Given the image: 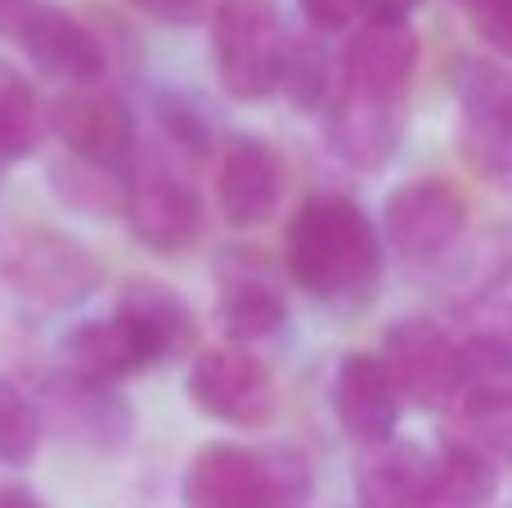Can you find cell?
<instances>
[{
	"instance_id": "19",
	"label": "cell",
	"mask_w": 512,
	"mask_h": 508,
	"mask_svg": "<svg viewBox=\"0 0 512 508\" xmlns=\"http://www.w3.org/2000/svg\"><path fill=\"white\" fill-rule=\"evenodd\" d=\"M499 495V464L477 441L450 432L445 450L436 455V482L427 508H490Z\"/></svg>"
},
{
	"instance_id": "7",
	"label": "cell",
	"mask_w": 512,
	"mask_h": 508,
	"mask_svg": "<svg viewBox=\"0 0 512 508\" xmlns=\"http://www.w3.org/2000/svg\"><path fill=\"white\" fill-rule=\"evenodd\" d=\"M468 230V198L441 176H414L382 203V239L405 261H436Z\"/></svg>"
},
{
	"instance_id": "21",
	"label": "cell",
	"mask_w": 512,
	"mask_h": 508,
	"mask_svg": "<svg viewBox=\"0 0 512 508\" xmlns=\"http://www.w3.org/2000/svg\"><path fill=\"white\" fill-rule=\"evenodd\" d=\"M50 410L59 419V428H68L72 437L95 441V446H113L126 437V405L108 392L104 383H86V378H68L63 387H54Z\"/></svg>"
},
{
	"instance_id": "31",
	"label": "cell",
	"mask_w": 512,
	"mask_h": 508,
	"mask_svg": "<svg viewBox=\"0 0 512 508\" xmlns=\"http://www.w3.org/2000/svg\"><path fill=\"white\" fill-rule=\"evenodd\" d=\"M423 0H364V18L369 23H409V14Z\"/></svg>"
},
{
	"instance_id": "23",
	"label": "cell",
	"mask_w": 512,
	"mask_h": 508,
	"mask_svg": "<svg viewBox=\"0 0 512 508\" xmlns=\"http://www.w3.org/2000/svg\"><path fill=\"white\" fill-rule=\"evenodd\" d=\"M41 99H36L32 81L14 68V63L0 59V167L27 158L41 140Z\"/></svg>"
},
{
	"instance_id": "29",
	"label": "cell",
	"mask_w": 512,
	"mask_h": 508,
	"mask_svg": "<svg viewBox=\"0 0 512 508\" xmlns=\"http://www.w3.org/2000/svg\"><path fill=\"white\" fill-rule=\"evenodd\" d=\"M297 5L315 32H342L355 18L364 23V0H297Z\"/></svg>"
},
{
	"instance_id": "26",
	"label": "cell",
	"mask_w": 512,
	"mask_h": 508,
	"mask_svg": "<svg viewBox=\"0 0 512 508\" xmlns=\"http://www.w3.org/2000/svg\"><path fill=\"white\" fill-rule=\"evenodd\" d=\"M41 450V414L27 401V392L9 378H0V464L27 468Z\"/></svg>"
},
{
	"instance_id": "8",
	"label": "cell",
	"mask_w": 512,
	"mask_h": 508,
	"mask_svg": "<svg viewBox=\"0 0 512 508\" xmlns=\"http://www.w3.org/2000/svg\"><path fill=\"white\" fill-rule=\"evenodd\" d=\"M5 279L27 302L45 306V311H63V306H77L81 297L95 293L99 261L90 257L86 243L59 230H18L5 252Z\"/></svg>"
},
{
	"instance_id": "20",
	"label": "cell",
	"mask_w": 512,
	"mask_h": 508,
	"mask_svg": "<svg viewBox=\"0 0 512 508\" xmlns=\"http://www.w3.org/2000/svg\"><path fill=\"white\" fill-rule=\"evenodd\" d=\"M117 311H126L131 320L144 324V333L158 342L162 360L189 351V342H194V333H198V320H194V311H189V302L176 288L158 284V279H131L122 302H117Z\"/></svg>"
},
{
	"instance_id": "12",
	"label": "cell",
	"mask_w": 512,
	"mask_h": 508,
	"mask_svg": "<svg viewBox=\"0 0 512 508\" xmlns=\"http://www.w3.org/2000/svg\"><path fill=\"white\" fill-rule=\"evenodd\" d=\"M23 45V54L54 81H68V86H99L108 68V50L77 14L59 5H36L27 14V23L14 36Z\"/></svg>"
},
{
	"instance_id": "11",
	"label": "cell",
	"mask_w": 512,
	"mask_h": 508,
	"mask_svg": "<svg viewBox=\"0 0 512 508\" xmlns=\"http://www.w3.org/2000/svg\"><path fill=\"white\" fill-rule=\"evenodd\" d=\"M418 32L409 23H355L337 59V90L378 104H405L418 72Z\"/></svg>"
},
{
	"instance_id": "16",
	"label": "cell",
	"mask_w": 512,
	"mask_h": 508,
	"mask_svg": "<svg viewBox=\"0 0 512 508\" xmlns=\"http://www.w3.org/2000/svg\"><path fill=\"white\" fill-rule=\"evenodd\" d=\"M400 135H405V104H378V99L333 90V99H328V144L346 167H387Z\"/></svg>"
},
{
	"instance_id": "28",
	"label": "cell",
	"mask_w": 512,
	"mask_h": 508,
	"mask_svg": "<svg viewBox=\"0 0 512 508\" xmlns=\"http://www.w3.org/2000/svg\"><path fill=\"white\" fill-rule=\"evenodd\" d=\"M472 18L477 36L512 59V0H454Z\"/></svg>"
},
{
	"instance_id": "10",
	"label": "cell",
	"mask_w": 512,
	"mask_h": 508,
	"mask_svg": "<svg viewBox=\"0 0 512 508\" xmlns=\"http://www.w3.org/2000/svg\"><path fill=\"white\" fill-rule=\"evenodd\" d=\"M50 131L63 140V149L81 162H95L108 171L131 176L135 162V117L113 90L104 86H72L54 99Z\"/></svg>"
},
{
	"instance_id": "5",
	"label": "cell",
	"mask_w": 512,
	"mask_h": 508,
	"mask_svg": "<svg viewBox=\"0 0 512 508\" xmlns=\"http://www.w3.org/2000/svg\"><path fill=\"white\" fill-rule=\"evenodd\" d=\"M126 221L131 234L144 248L162 252V257H180L198 243L203 234V198L198 189L180 176L171 162H162L158 153H144L140 162H131L126 176Z\"/></svg>"
},
{
	"instance_id": "3",
	"label": "cell",
	"mask_w": 512,
	"mask_h": 508,
	"mask_svg": "<svg viewBox=\"0 0 512 508\" xmlns=\"http://www.w3.org/2000/svg\"><path fill=\"white\" fill-rule=\"evenodd\" d=\"M288 27L274 0H221L212 14V54L225 95L256 104L279 90Z\"/></svg>"
},
{
	"instance_id": "27",
	"label": "cell",
	"mask_w": 512,
	"mask_h": 508,
	"mask_svg": "<svg viewBox=\"0 0 512 508\" xmlns=\"http://www.w3.org/2000/svg\"><path fill=\"white\" fill-rule=\"evenodd\" d=\"M468 320H472V333H490V338H504L512 342V257L504 261L495 279L477 288L468 306Z\"/></svg>"
},
{
	"instance_id": "14",
	"label": "cell",
	"mask_w": 512,
	"mask_h": 508,
	"mask_svg": "<svg viewBox=\"0 0 512 508\" xmlns=\"http://www.w3.org/2000/svg\"><path fill=\"white\" fill-rule=\"evenodd\" d=\"M63 360H68L72 378H86V383H122V378L153 369L162 360L158 342L144 333L140 320H131L126 311H113L108 320H90L77 333H68L63 342Z\"/></svg>"
},
{
	"instance_id": "1",
	"label": "cell",
	"mask_w": 512,
	"mask_h": 508,
	"mask_svg": "<svg viewBox=\"0 0 512 508\" xmlns=\"http://www.w3.org/2000/svg\"><path fill=\"white\" fill-rule=\"evenodd\" d=\"M283 261L297 288L319 302L369 297L382 275V234L355 198L315 194L297 207L283 239Z\"/></svg>"
},
{
	"instance_id": "24",
	"label": "cell",
	"mask_w": 512,
	"mask_h": 508,
	"mask_svg": "<svg viewBox=\"0 0 512 508\" xmlns=\"http://www.w3.org/2000/svg\"><path fill=\"white\" fill-rule=\"evenodd\" d=\"M288 320V306L274 293L265 279H234L221 297V324L234 338V347H248V342L274 338Z\"/></svg>"
},
{
	"instance_id": "2",
	"label": "cell",
	"mask_w": 512,
	"mask_h": 508,
	"mask_svg": "<svg viewBox=\"0 0 512 508\" xmlns=\"http://www.w3.org/2000/svg\"><path fill=\"white\" fill-rule=\"evenodd\" d=\"M310 500V464L288 446L198 450L185 473V508H301Z\"/></svg>"
},
{
	"instance_id": "33",
	"label": "cell",
	"mask_w": 512,
	"mask_h": 508,
	"mask_svg": "<svg viewBox=\"0 0 512 508\" xmlns=\"http://www.w3.org/2000/svg\"><path fill=\"white\" fill-rule=\"evenodd\" d=\"M0 508H41V500L32 491H23V486L0 482Z\"/></svg>"
},
{
	"instance_id": "32",
	"label": "cell",
	"mask_w": 512,
	"mask_h": 508,
	"mask_svg": "<svg viewBox=\"0 0 512 508\" xmlns=\"http://www.w3.org/2000/svg\"><path fill=\"white\" fill-rule=\"evenodd\" d=\"M41 0H0V36H18V27L27 23V14Z\"/></svg>"
},
{
	"instance_id": "17",
	"label": "cell",
	"mask_w": 512,
	"mask_h": 508,
	"mask_svg": "<svg viewBox=\"0 0 512 508\" xmlns=\"http://www.w3.org/2000/svg\"><path fill=\"white\" fill-rule=\"evenodd\" d=\"M436 482V459L423 446L387 441L360 455L355 468V504L360 508H427Z\"/></svg>"
},
{
	"instance_id": "25",
	"label": "cell",
	"mask_w": 512,
	"mask_h": 508,
	"mask_svg": "<svg viewBox=\"0 0 512 508\" xmlns=\"http://www.w3.org/2000/svg\"><path fill=\"white\" fill-rule=\"evenodd\" d=\"M54 189L77 212H126V171L95 167L72 153L54 162Z\"/></svg>"
},
{
	"instance_id": "4",
	"label": "cell",
	"mask_w": 512,
	"mask_h": 508,
	"mask_svg": "<svg viewBox=\"0 0 512 508\" xmlns=\"http://www.w3.org/2000/svg\"><path fill=\"white\" fill-rule=\"evenodd\" d=\"M459 153L490 189L512 194V72L495 59H463L454 68Z\"/></svg>"
},
{
	"instance_id": "30",
	"label": "cell",
	"mask_w": 512,
	"mask_h": 508,
	"mask_svg": "<svg viewBox=\"0 0 512 508\" xmlns=\"http://www.w3.org/2000/svg\"><path fill=\"white\" fill-rule=\"evenodd\" d=\"M131 9H140V14H149L153 23H167V27H189L203 18L207 0H126Z\"/></svg>"
},
{
	"instance_id": "9",
	"label": "cell",
	"mask_w": 512,
	"mask_h": 508,
	"mask_svg": "<svg viewBox=\"0 0 512 508\" xmlns=\"http://www.w3.org/2000/svg\"><path fill=\"white\" fill-rule=\"evenodd\" d=\"M189 401L216 423L230 428H265L279 410L274 378L248 347H212L198 351L189 369Z\"/></svg>"
},
{
	"instance_id": "18",
	"label": "cell",
	"mask_w": 512,
	"mask_h": 508,
	"mask_svg": "<svg viewBox=\"0 0 512 508\" xmlns=\"http://www.w3.org/2000/svg\"><path fill=\"white\" fill-rule=\"evenodd\" d=\"M499 414H512V342L490 338V333H468L450 423H486Z\"/></svg>"
},
{
	"instance_id": "6",
	"label": "cell",
	"mask_w": 512,
	"mask_h": 508,
	"mask_svg": "<svg viewBox=\"0 0 512 508\" xmlns=\"http://www.w3.org/2000/svg\"><path fill=\"white\" fill-rule=\"evenodd\" d=\"M382 365H387L400 401L450 414L463 378V338H454L445 324L427 320V315H409V320L391 324L387 342H382Z\"/></svg>"
},
{
	"instance_id": "15",
	"label": "cell",
	"mask_w": 512,
	"mask_h": 508,
	"mask_svg": "<svg viewBox=\"0 0 512 508\" xmlns=\"http://www.w3.org/2000/svg\"><path fill=\"white\" fill-rule=\"evenodd\" d=\"M216 198L230 225L252 230L274 216L283 198V162L261 135H239L221 153V176H216Z\"/></svg>"
},
{
	"instance_id": "13",
	"label": "cell",
	"mask_w": 512,
	"mask_h": 508,
	"mask_svg": "<svg viewBox=\"0 0 512 508\" xmlns=\"http://www.w3.org/2000/svg\"><path fill=\"white\" fill-rule=\"evenodd\" d=\"M400 392L391 383L382 356H369V351H351L342 356L333 378V410L342 432L355 441V446L373 450L396 441V423H400Z\"/></svg>"
},
{
	"instance_id": "22",
	"label": "cell",
	"mask_w": 512,
	"mask_h": 508,
	"mask_svg": "<svg viewBox=\"0 0 512 508\" xmlns=\"http://www.w3.org/2000/svg\"><path fill=\"white\" fill-rule=\"evenodd\" d=\"M279 90L297 108H306V113L328 108V99H333V90H337V68H333V59H328V50H324L315 27H310L306 36H288Z\"/></svg>"
}]
</instances>
